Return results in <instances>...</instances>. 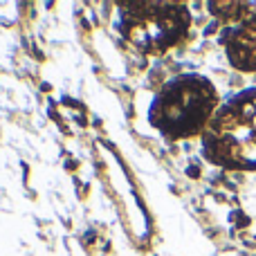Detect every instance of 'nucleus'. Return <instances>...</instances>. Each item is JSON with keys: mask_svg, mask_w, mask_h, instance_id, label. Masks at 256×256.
<instances>
[{"mask_svg": "<svg viewBox=\"0 0 256 256\" xmlns=\"http://www.w3.org/2000/svg\"><path fill=\"white\" fill-rule=\"evenodd\" d=\"M120 27L137 48L162 52L186 34L189 12L178 2H124Z\"/></svg>", "mask_w": 256, "mask_h": 256, "instance_id": "obj_3", "label": "nucleus"}, {"mask_svg": "<svg viewBox=\"0 0 256 256\" xmlns=\"http://www.w3.org/2000/svg\"><path fill=\"white\" fill-rule=\"evenodd\" d=\"M227 58L236 70L256 72V4L254 12L243 14V20L227 34Z\"/></svg>", "mask_w": 256, "mask_h": 256, "instance_id": "obj_4", "label": "nucleus"}, {"mask_svg": "<svg viewBox=\"0 0 256 256\" xmlns=\"http://www.w3.org/2000/svg\"><path fill=\"white\" fill-rule=\"evenodd\" d=\"M218 94L209 79L200 74H182L168 81L150 106V122L168 137H191L216 115Z\"/></svg>", "mask_w": 256, "mask_h": 256, "instance_id": "obj_2", "label": "nucleus"}, {"mask_svg": "<svg viewBox=\"0 0 256 256\" xmlns=\"http://www.w3.org/2000/svg\"><path fill=\"white\" fill-rule=\"evenodd\" d=\"M202 148L209 162L232 171H256V88L236 92L212 117Z\"/></svg>", "mask_w": 256, "mask_h": 256, "instance_id": "obj_1", "label": "nucleus"}]
</instances>
